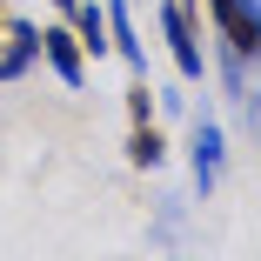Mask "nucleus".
<instances>
[{
    "mask_svg": "<svg viewBox=\"0 0 261 261\" xmlns=\"http://www.w3.org/2000/svg\"><path fill=\"white\" fill-rule=\"evenodd\" d=\"M207 20L228 40V54L261 61V0H207Z\"/></svg>",
    "mask_w": 261,
    "mask_h": 261,
    "instance_id": "1",
    "label": "nucleus"
},
{
    "mask_svg": "<svg viewBox=\"0 0 261 261\" xmlns=\"http://www.w3.org/2000/svg\"><path fill=\"white\" fill-rule=\"evenodd\" d=\"M161 34H168L174 74H181V81H201V74H207V54H201V34H194L188 0H168V7H161Z\"/></svg>",
    "mask_w": 261,
    "mask_h": 261,
    "instance_id": "2",
    "label": "nucleus"
},
{
    "mask_svg": "<svg viewBox=\"0 0 261 261\" xmlns=\"http://www.w3.org/2000/svg\"><path fill=\"white\" fill-rule=\"evenodd\" d=\"M188 161H194V194L207 201L221 188V168H228V141H221V121H194V141H188Z\"/></svg>",
    "mask_w": 261,
    "mask_h": 261,
    "instance_id": "3",
    "label": "nucleus"
},
{
    "mask_svg": "<svg viewBox=\"0 0 261 261\" xmlns=\"http://www.w3.org/2000/svg\"><path fill=\"white\" fill-rule=\"evenodd\" d=\"M40 61L54 67L61 87H87V54H81L74 27H40Z\"/></svg>",
    "mask_w": 261,
    "mask_h": 261,
    "instance_id": "4",
    "label": "nucleus"
},
{
    "mask_svg": "<svg viewBox=\"0 0 261 261\" xmlns=\"http://www.w3.org/2000/svg\"><path fill=\"white\" fill-rule=\"evenodd\" d=\"M67 20H74V40H81V54H114L108 47V7H100V0H74L67 7Z\"/></svg>",
    "mask_w": 261,
    "mask_h": 261,
    "instance_id": "5",
    "label": "nucleus"
},
{
    "mask_svg": "<svg viewBox=\"0 0 261 261\" xmlns=\"http://www.w3.org/2000/svg\"><path fill=\"white\" fill-rule=\"evenodd\" d=\"M34 54H40V27H27V20H7V47H0V87H7V81H20Z\"/></svg>",
    "mask_w": 261,
    "mask_h": 261,
    "instance_id": "6",
    "label": "nucleus"
},
{
    "mask_svg": "<svg viewBox=\"0 0 261 261\" xmlns=\"http://www.w3.org/2000/svg\"><path fill=\"white\" fill-rule=\"evenodd\" d=\"M108 47L134 67V74H147V47L134 40V20H127V0H108Z\"/></svg>",
    "mask_w": 261,
    "mask_h": 261,
    "instance_id": "7",
    "label": "nucleus"
},
{
    "mask_svg": "<svg viewBox=\"0 0 261 261\" xmlns=\"http://www.w3.org/2000/svg\"><path fill=\"white\" fill-rule=\"evenodd\" d=\"M127 161H134V168H161V161H168V141H161L154 121H134V127H127Z\"/></svg>",
    "mask_w": 261,
    "mask_h": 261,
    "instance_id": "8",
    "label": "nucleus"
},
{
    "mask_svg": "<svg viewBox=\"0 0 261 261\" xmlns=\"http://www.w3.org/2000/svg\"><path fill=\"white\" fill-rule=\"evenodd\" d=\"M127 121H154V100H147V81L127 87Z\"/></svg>",
    "mask_w": 261,
    "mask_h": 261,
    "instance_id": "9",
    "label": "nucleus"
},
{
    "mask_svg": "<svg viewBox=\"0 0 261 261\" xmlns=\"http://www.w3.org/2000/svg\"><path fill=\"white\" fill-rule=\"evenodd\" d=\"M54 7H74V0H54Z\"/></svg>",
    "mask_w": 261,
    "mask_h": 261,
    "instance_id": "10",
    "label": "nucleus"
},
{
    "mask_svg": "<svg viewBox=\"0 0 261 261\" xmlns=\"http://www.w3.org/2000/svg\"><path fill=\"white\" fill-rule=\"evenodd\" d=\"M0 34H7V14H0Z\"/></svg>",
    "mask_w": 261,
    "mask_h": 261,
    "instance_id": "11",
    "label": "nucleus"
}]
</instances>
